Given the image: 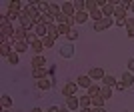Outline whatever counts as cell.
<instances>
[{
    "mask_svg": "<svg viewBox=\"0 0 134 112\" xmlns=\"http://www.w3.org/2000/svg\"><path fill=\"white\" fill-rule=\"evenodd\" d=\"M114 24L126 26V8H122L120 4H116V8H114Z\"/></svg>",
    "mask_w": 134,
    "mask_h": 112,
    "instance_id": "1",
    "label": "cell"
},
{
    "mask_svg": "<svg viewBox=\"0 0 134 112\" xmlns=\"http://www.w3.org/2000/svg\"><path fill=\"white\" fill-rule=\"evenodd\" d=\"M18 20H20V26H22L24 30H26V32L34 30V26H36V22H34L32 18H30V16H26V14H22V12H20V18H18Z\"/></svg>",
    "mask_w": 134,
    "mask_h": 112,
    "instance_id": "2",
    "label": "cell"
},
{
    "mask_svg": "<svg viewBox=\"0 0 134 112\" xmlns=\"http://www.w3.org/2000/svg\"><path fill=\"white\" fill-rule=\"evenodd\" d=\"M114 24V18H102V20H98V22H94V32H102V30H106L108 26H112Z\"/></svg>",
    "mask_w": 134,
    "mask_h": 112,
    "instance_id": "3",
    "label": "cell"
},
{
    "mask_svg": "<svg viewBox=\"0 0 134 112\" xmlns=\"http://www.w3.org/2000/svg\"><path fill=\"white\" fill-rule=\"evenodd\" d=\"M80 86L76 82H68V84H64V88H62V94L64 96H76V90H78Z\"/></svg>",
    "mask_w": 134,
    "mask_h": 112,
    "instance_id": "4",
    "label": "cell"
},
{
    "mask_svg": "<svg viewBox=\"0 0 134 112\" xmlns=\"http://www.w3.org/2000/svg\"><path fill=\"white\" fill-rule=\"evenodd\" d=\"M58 52H60L62 58H72L74 56V46L72 44H62L60 48H58Z\"/></svg>",
    "mask_w": 134,
    "mask_h": 112,
    "instance_id": "5",
    "label": "cell"
},
{
    "mask_svg": "<svg viewBox=\"0 0 134 112\" xmlns=\"http://www.w3.org/2000/svg\"><path fill=\"white\" fill-rule=\"evenodd\" d=\"M76 84H78L80 88H86V90H88L90 86H92V78H90L88 74H82V76L76 78Z\"/></svg>",
    "mask_w": 134,
    "mask_h": 112,
    "instance_id": "6",
    "label": "cell"
},
{
    "mask_svg": "<svg viewBox=\"0 0 134 112\" xmlns=\"http://www.w3.org/2000/svg\"><path fill=\"white\" fill-rule=\"evenodd\" d=\"M88 76L92 80H102L106 74H104V70L102 68H98V66H94V68H90V72H88Z\"/></svg>",
    "mask_w": 134,
    "mask_h": 112,
    "instance_id": "7",
    "label": "cell"
},
{
    "mask_svg": "<svg viewBox=\"0 0 134 112\" xmlns=\"http://www.w3.org/2000/svg\"><path fill=\"white\" fill-rule=\"evenodd\" d=\"M60 8H62V12H64L66 16H74V14H76L74 2H62V4H60Z\"/></svg>",
    "mask_w": 134,
    "mask_h": 112,
    "instance_id": "8",
    "label": "cell"
},
{
    "mask_svg": "<svg viewBox=\"0 0 134 112\" xmlns=\"http://www.w3.org/2000/svg\"><path fill=\"white\" fill-rule=\"evenodd\" d=\"M64 104H66L70 110H76V108H80V100H78V96H66Z\"/></svg>",
    "mask_w": 134,
    "mask_h": 112,
    "instance_id": "9",
    "label": "cell"
},
{
    "mask_svg": "<svg viewBox=\"0 0 134 112\" xmlns=\"http://www.w3.org/2000/svg\"><path fill=\"white\" fill-rule=\"evenodd\" d=\"M114 8H116V4H114V2H106L100 10H102V14H104L106 18H112V16H114Z\"/></svg>",
    "mask_w": 134,
    "mask_h": 112,
    "instance_id": "10",
    "label": "cell"
},
{
    "mask_svg": "<svg viewBox=\"0 0 134 112\" xmlns=\"http://www.w3.org/2000/svg\"><path fill=\"white\" fill-rule=\"evenodd\" d=\"M26 30H24L22 26H18L16 28V32H14V36H12V38H14V42H26Z\"/></svg>",
    "mask_w": 134,
    "mask_h": 112,
    "instance_id": "11",
    "label": "cell"
},
{
    "mask_svg": "<svg viewBox=\"0 0 134 112\" xmlns=\"http://www.w3.org/2000/svg\"><path fill=\"white\" fill-rule=\"evenodd\" d=\"M12 50L18 52V54H24L26 50H30V44H28V42H14V44H12Z\"/></svg>",
    "mask_w": 134,
    "mask_h": 112,
    "instance_id": "12",
    "label": "cell"
},
{
    "mask_svg": "<svg viewBox=\"0 0 134 112\" xmlns=\"http://www.w3.org/2000/svg\"><path fill=\"white\" fill-rule=\"evenodd\" d=\"M120 82H122L124 86H126V88H128V86H132V84H134V74L126 70V72L122 74V78H120Z\"/></svg>",
    "mask_w": 134,
    "mask_h": 112,
    "instance_id": "13",
    "label": "cell"
},
{
    "mask_svg": "<svg viewBox=\"0 0 134 112\" xmlns=\"http://www.w3.org/2000/svg\"><path fill=\"white\" fill-rule=\"evenodd\" d=\"M44 64H46V58L42 54H36L32 58V68H44Z\"/></svg>",
    "mask_w": 134,
    "mask_h": 112,
    "instance_id": "14",
    "label": "cell"
},
{
    "mask_svg": "<svg viewBox=\"0 0 134 112\" xmlns=\"http://www.w3.org/2000/svg\"><path fill=\"white\" fill-rule=\"evenodd\" d=\"M46 36H52V38H58V36H60V32H58V26H56V24H48V26H46Z\"/></svg>",
    "mask_w": 134,
    "mask_h": 112,
    "instance_id": "15",
    "label": "cell"
},
{
    "mask_svg": "<svg viewBox=\"0 0 134 112\" xmlns=\"http://www.w3.org/2000/svg\"><path fill=\"white\" fill-rule=\"evenodd\" d=\"M32 76H34L36 80L46 78V76H48V70H46V68H32Z\"/></svg>",
    "mask_w": 134,
    "mask_h": 112,
    "instance_id": "16",
    "label": "cell"
},
{
    "mask_svg": "<svg viewBox=\"0 0 134 112\" xmlns=\"http://www.w3.org/2000/svg\"><path fill=\"white\" fill-rule=\"evenodd\" d=\"M104 100H106V98H104L102 94L92 96V98H90V102H92V106H94V108H102V106H104Z\"/></svg>",
    "mask_w": 134,
    "mask_h": 112,
    "instance_id": "17",
    "label": "cell"
},
{
    "mask_svg": "<svg viewBox=\"0 0 134 112\" xmlns=\"http://www.w3.org/2000/svg\"><path fill=\"white\" fill-rule=\"evenodd\" d=\"M32 32H36V36H38V38H44V36H46V24L38 22L36 26H34V30H32Z\"/></svg>",
    "mask_w": 134,
    "mask_h": 112,
    "instance_id": "18",
    "label": "cell"
},
{
    "mask_svg": "<svg viewBox=\"0 0 134 112\" xmlns=\"http://www.w3.org/2000/svg\"><path fill=\"white\" fill-rule=\"evenodd\" d=\"M36 84H38V88H40V90H50L52 86H54V84H52V80H48V78H40Z\"/></svg>",
    "mask_w": 134,
    "mask_h": 112,
    "instance_id": "19",
    "label": "cell"
},
{
    "mask_svg": "<svg viewBox=\"0 0 134 112\" xmlns=\"http://www.w3.org/2000/svg\"><path fill=\"white\" fill-rule=\"evenodd\" d=\"M126 34H128V38H134V18H126Z\"/></svg>",
    "mask_w": 134,
    "mask_h": 112,
    "instance_id": "20",
    "label": "cell"
},
{
    "mask_svg": "<svg viewBox=\"0 0 134 112\" xmlns=\"http://www.w3.org/2000/svg\"><path fill=\"white\" fill-rule=\"evenodd\" d=\"M74 18H76V22H78V24H84V22H88L90 14L86 10H84V12H76V16H74Z\"/></svg>",
    "mask_w": 134,
    "mask_h": 112,
    "instance_id": "21",
    "label": "cell"
},
{
    "mask_svg": "<svg viewBox=\"0 0 134 112\" xmlns=\"http://www.w3.org/2000/svg\"><path fill=\"white\" fill-rule=\"evenodd\" d=\"M14 32H16V28H12L10 24H8V26H4V28H0V34H2V36H8V38H12V36H14Z\"/></svg>",
    "mask_w": 134,
    "mask_h": 112,
    "instance_id": "22",
    "label": "cell"
},
{
    "mask_svg": "<svg viewBox=\"0 0 134 112\" xmlns=\"http://www.w3.org/2000/svg\"><path fill=\"white\" fill-rule=\"evenodd\" d=\"M30 50H32L34 54H40V52L44 50V44H42V40H36L34 44H30Z\"/></svg>",
    "mask_w": 134,
    "mask_h": 112,
    "instance_id": "23",
    "label": "cell"
},
{
    "mask_svg": "<svg viewBox=\"0 0 134 112\" xmlns=\"http://www.w3.org/2000/svg\"><path fill=\"white\" fill-rule=\"evenodd\" d=\"M12 52V44H0V56H4V58H8Z\"/></svg>",
    "mask_w": 134,
    "mask_h": 112,
    "instance_id": "24",
    "label": "cell"
},
{
    "mask_svg": "<svg viewBox=\"0 0 134 112\" xmlns=\"http://www.w3.org/2000/svg\"><path fill=\"white\" fill-rule=\"evenodd\" d=\"M102 80H104V84H106V86H110V88H116V84H118V80L114 78V76H110V74H106Z\"/></svg>",
    "mask_w": 134,
    "mask_h": 112,
    "instance_id": "25",
    "label": "cell"
},
{
    "mask_svg": "<svg viewBox=\"0 0 134 112\" xmlns=\"http://www.w3.org/2000/svg\"><path fill=\"white\" fill-rule=\"evenodd\" d=\"M88 14H90V18H92L94 22H98V20H102V18H104V14H102V10H100V8H96V10L88 12Z\"/></svg>",
    "mask_w": 134,
    "mask_h": 112,
    "instance_id": "26",
    "label": "cell"
},
{
    "mask_svg": "<svg viewBox=\"0 0 134 112\" xmlns=\"http://www.w3.org/2000/svg\"><path fill=\"white\" fill-rule=\"evenodd\" d=\"M78 100H80V110H84V108H90V96H78Z\"/></svg>",
    "mask_w": 134,
    "mask_h": 112,
    "instance_id": "27",
    "label": "cell"
},
{
    "mask_svg": "<svg viewBox=\"0 0 134 112\" xmlns=\"http://www.w3.org/2000/svg\"><path fill=\"white\" fill-rule=\"evenodd\" d=\"M40 40H42L44 48H52V46H56V40L52 38V36H44V38H40Z\"/></svg>",
    "mask_w": 134,
    "mask_h": 112,
    "instance_id": "28",
    "label": "cell"
},
{
    "mask_svg": "<svg viewBox=\"0 0 134 112\" xmlns=\"http://www.w3.org/2000/svg\"><path fill=\"white\" fill-rule=\"evenodd\" d=\"M0 104H2V108H10L12 106V98L10 96H0Z\"/></svg>",
    "mask_w": 134,
    "mask_h": 112,
    "instance_id": "29",
    "label": "cell"
},
{
    "mask_svg": "<svg viewBox=\"0 0 134 112\" xmlns=\"http://www.w3.org/2000/svg\"><path fill=\"white\" fill-rule=\"evenodd\" d=\"M40 22L48 26V24H54V18H52L50 14H40Z\"/></svg>",
    "mask_w": 134,
    "mask_h": 112,
    "instance_id": "30",
    "label": "cell"
},
{
    "mask_svg": "<svg viewBox=\"0 0 134 112\" xmlns=\"http://www.w3.org/2000/svg\"><path fill=\"white\" fill-rule=\"evenodd\" d=\"M74 8H76V12H84L86 10V0H76V2H74Z\"/></svg>",
    "mask_w": 134,
    "mask_h": 112,
    "instance_id": "31",
    "label": "cell"
},
{
    "mask_svg": "<svg viewBox=\"0 0 134 112\" xmlns=\"http://www.w3.org/2000/svg\"><path fill=\"white\" fill-rule=\"evenodd\" d=\"M58 32H60V34H64V36H68V34L72 32V28L68 26V24H58Z\"/></svg>",
    "mask_w": 134,
    "mask_h": 112,
    "instance_id": "32",
    "label": "cell"
},
{
    "mask_svg": "<svg viewBox=\"0 0 134 112\" xmlns=\"http://www.w3.org/2000/svg\"><path fill=\"white\" fill-rule=\"evenodd\" d=\"M100 94L104 96V98H110V96H112V88H110V86H106V84H102V88H100Z\"/></svg>",
    "mask_w": 134,
    "mask_h": 112,
    "instance_id": "33",
    "label": "cell"
},
{
    "mask_svg": "<svg viewBox=\"0 0 134 112\" xmlns=\"http://www.w3.org/2000/svg\"><path fill=\"white\" fill-rule=\"evenodd\" d=\"M98 94H100V86H96V84H92V86L88 88V96L92 98V96H98Z\"/></svg>",
    "mask_w": 134,
    "mask_h": 112,
    "instance_id": "34",
    "label": "cell"
},
{
    "mask_svg": "<svg viewBox=\"0 0 134 112\" xmlns=\"http://www.w3.org/2000/svg\"><path fill=\"white\" fill-rule=\"evenodd\" d=\"M18 60H20V54L12 50V52H10V56H8V62H10V64H18Z\"/></svg>",
    "mask_w": 134,
    "mask_h": 112,
    "instance_id": "35",
    "label": "cell"
},
{
    "mask_svg": "<svg viewBox=\"0 0 134 112\" xmlns=\"http://www.w3.org/2000/svg\"><path fill=\"white\" fill-rule=\"evenodd\" d=\"M4 16H6V18H8V20H10V22H12V20H16V18H20V12L8 10V12H6V14H4Z\"/></svg>",
    "mask_w": 134,
    "mask_h": 112,
    "instance_id": "36",
    "label": "cell"
},
{
    "mask_svg": "<svg viewBox=\"0 0 134 112\" xmlns=\"http://www.w3.org/2000/svg\"><path fill=\"white\" fill-rule=\"evenodd\" d=\"M54 22H58V24H66V22H68V16L64 14V12H60V14L54 18Z\"/></svg>",
    "mask_w": 134,
    "mask_h": 112,
    "instance_id": "37",
    "label": "cell"
},
{
    "mask_svg": "<svg viewBox=\"0 0 134 112\" xmlns=\"http://www.w3.org/2000/svg\"><path fill=\"white\" fill-rule=\"evenodd\" d=\"M36 40H40L38 36H36V32H28L26 34V42H28V44H34Z\"/></svg>",
    "mask_w": 134,
    "mask_h": 112,
    "instance_id": "38",
    "label": "cell"
},
{
    "mask_svg": "<svg viewBox=\"0 0 134 112\" xmlns=\"http://www.w3.org/2000/svg\"><path fill=\"white\" fill-rule=\"evenodd\" d=\"M8 24H10V20H8V18H6V16H0V28L8 26Z\"/></svg>",
    "mask_w": 134,
    "mask_h": 112,
    "instance_id": "39",
    "label": "cell"
},
{
    "mask_svg": "<svg viewBox=\"0 0 134 112\" xmlns=\"http://www.w3.org/2000/svg\"><path fill=\"white\" fill-rule=\"evenodd\" d=\"M66 38H68V40H76V38H78V32H76V30H74V28H72V32L68 34Z\"/></svg>",
    "mask_w": 134,
    "mask_h": 112,
    "instance_id": "40",
    "label": "cell"
},
{
    "mask_svg": "<svg viewBox=\"0 0 134 112\" xmlns=\"http://www.w3.org/2000/svg\"><path fill=\"white\" fill-rule=\"evenodd\" d=\"M128 72L134 74V58H130V60H128Z\"/></svg>",
    "mask_w": 134,
    "mask_h": 112,
    "instance_id": "41",
    "label": "cell"
},
{
    "mask_svg": "<svg viewBox=\"0 0 134 112\" xmlns=\"http://www.w3.org/2000/svg\"><path fill=\"white\" fill-rule=\"evenodd\" d=\"M54 74H56V66H50L48 68V76H54Z\"/></svg>",
    "mask_w": 134,
    "mask_h": 112,
    "instance_id": "42",
    "label": "cell"
},
{
    "mask_svg": "<svg viewBox=\"0 0 134 112\" xmlns=\"http://www.w3.org/2000/svg\"><path fill=\"white\" fill-rule=\"evenodd\" d=\"M124 88H126V86H124V84L120 82V80H118V84H116V90H118V92H120V90H124Z\"/></svg>",
    "mask_w": 134,
    "mask_h": 112,
    "instance_id": "43",
    "label": "cell"
},
{
    "mask_svg": "<svg viewBox=\"0 0 134 112\" xmlns=\"http://www.w3.org/2000/svg\"><path fill=\"white\" fill-rule=\"evenodd\" d=\"M58 112H72V110H70V108L64 104V106H60V110H58Z\"/></svg>",
    "mask_w": 134,
    "mask_h": 112,
    "instance_id": "44",
    "label": "cell"
},
{
    "mask_svg": "<svg viewBox=\"0 0 134 112\" xmlns=\"http://www.w3.org/2000/svg\"><path fill=\"white\" fill-rule=\"evenodd\" d=\"M58 110H60V106H50L48 108V112H58Z\"/></svg>",
    "mask_w": 134,
    "mask_h": 112,
    "instance_id": "45",
    "label": "cell"
},
{
    "mask_svg": "<svg viewBox=\"0 0 134 112\" xmlns=\"http://www.w3.org/2000/svg\"><path fill=\"white\" fill-rule=\"evenodd\" d=\"M92 112H106V110H104V106H102V108H92Z\"/></svg>",
    "mask_w": 134,
    "mask_h": 112,
    "instance_id": "46",
    "label": "cell"
},
{
    "mask_svg": "<svg viewBox=\"0 0 134 112\" xmlns=\"http://www.w3.org/2000/svg\"><path fill=\"white\" fill-rule=\"evenodd\" d=\"M128 10H132V12H134V2H130V8H128Z\"/></svg>",
    "mask_w": 134,
    "mask_h": 112,
    "instance_id": "47",
    "label": "cell"
},
{
    "mask_svg": "<svg viewBox=\"0 0 134 112\" xmlns=\"http://www.w3.org/2000/svg\"><path fill=\"white\" fill-rule=\"evenodd\" d=\"M30 112H42V110H40V108H32Z\"/></svg>",
    "mask_w": 134,
    "mask_h": 112,
    "instance_id": "48",
    "label": "cell"
},
{
    "mask_svg": "<svg viewBox=\"0 0 134 112\" xmlns=\"http://www.w3.org/2000/svg\"><path fill=\"white\" fill-rule=\"evenodd\" d=\"M82 112H92V108H84V110Z\"/></svg>",
    "mask_w": 134,
    "mask_h": 112,
    "instance_id": "49",
    "label": "cell"
},
{
    "mask_svg": "<svg viewBox=\"0 0 134 112\" xmlns=\"http://www.w3.org/2000/svg\"><path fill=\"white\" fill-rule=\"evenodd\" d=\"M2 112H8V108H2Z\"/></svg>",
    "mask_w": 134,
    "mask_h": 112,
    "instance_id": "50",
    "label": "cell"
}]
</instances>
